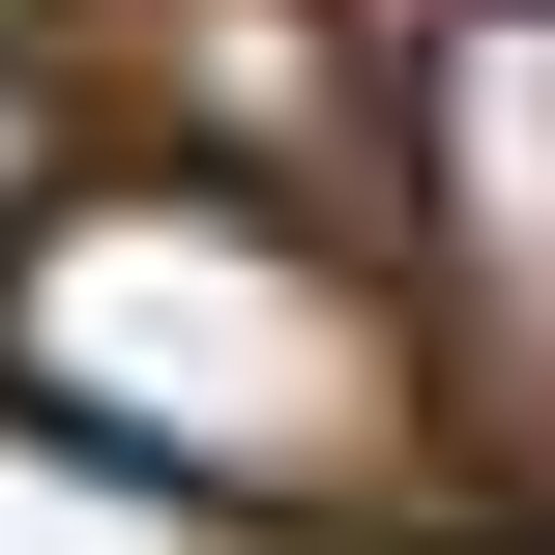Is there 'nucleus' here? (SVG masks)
Listing matches in <instances>:
<instances>
[{"mask_svg": "<svg viewBox=\"0 0 555 555\" xmlns=\"http://www.w3.org/2000/svg\"><path fill=\"white\" fill-rule=\"evenodd\" d=\"M0 410L146 468V498H205V527H293V498L410 468V322L263 176H59L0 234Z\"/></svg>", "mask_w": 555, "mask_h": 555, "instance_id": "1", "label": "nucleus"}, {"mask_svg": "<svg viewBox=\"0 0 555 555\" xmlns=\"http://www.w3.org/2000/svg\"><path fill=\"white\" fill-rule=\"evenodd\" d=\"M0 555H234L205 498H146V468H88V439H29L0 410Z\"/></svg>", "mask_w": 555, "mask_h": 555, "instance_id": "2", "label": "nucleus"}, {"mask_svg": "<svg viewBox=\"0 0 555 555\" xmlns=\"http://www.w3.org/2000/svg\"><path fill=\"white\" fill-rule=\"evenodd\" d=\"M29 205H59V117H29V88H0V234H29Z\"/></svg>", "mask_w": 555, "mask_h": 555, "instance_id": "3", "label": "nucleus"}, {"mask_svg": "<svg viewBox=\"0 0 555 555\" xmlns=\"http://www.w3.org/2000/svg\"><path fill=\"white\" fill-rule=\"evenodd\" d=\"M498 29H555V0H498Z\"/></svg>", "mask_w": 555, "mask_h": 555, "instance_id": "4", "label": "nucleus"}, {"mask_svg": "<svg viewBox=\"0 0 555 555\" xmlns=\"http://www.w3.org/2000/svg\"><path fill=\"white\" fill-rule=\"evenodd\" d=\"M0 29H29V0H0Z\"/></svg>", "mask_w": 555, "mask_h": 555, "instance_id": "5", "label": "nucleus"}, {"mask_svg": "<svg viewBox=\"0 0 555 555\" xmlns=\"http://www.w3.org/2000/svg\"><path fill=\"white\" fill-rule=\"evenodd\" d=\"M527 555H555V527H527Z\"/></svg>", "mask_w": 555, "mask_h": 555, "instance_id": "6", "label": "nucleus"}]
</instances>
